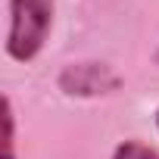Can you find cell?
I'll return each mask as SVG.
<instances>
[{
	"label": "cell",
	"instance_id": "6da1fadb",
	"mask_svg": "<svg viewBox=\"0 0 159 159\" xmlns=\"http://www.w3.org/2000/svg\"><path fill=\"white\" fill-rule=\"evenodd\" d=\"M53 25V0H10V31L7 53L28 62L41 53Z\"/></svg>",
	"mask_w": 159,
	"mask_h": 159
},
{
	"label": "cell",
	"instance_id": "7a4b0ae2",
	"mask_svg": "<svg viewBox=\"0 0 159 159\" xmlns=\"http://www.w3.org/2000/svg\"><path fill=\"white\" fill-rule=\"evenodd\" d=\"M122 88V75L106 62H72L59 72V91L69 97H103Z\"/></svg>",
	"mask_w": 159,
	"mask_h": 159
},
{
	"label": "cell",
	"instance_id": "3957f363",
	"mask_svg": "<svg viewBox=\"0 0 159 159\" xmlns=\"http://www.w3.org/2000/svg\"><path fill=\"white\" fill-rule=\"evenodd\" d=\"M3 159H16V112L10 97H3Z\"/></svg>",
	"mask_w": 159,
	"mask_h": 159
},
{
	"label": "cell",
	"instance_id": "277c9868",
	"mask_svg": "<svg viewBox=\"0 0 159 159\" xmlns=\"http://www.w3.org/2000/svg\"><path fill=\"white\" fill-rule=\"evenodd\" d=\"M112 159H159V153H156L153 147L140 143V140H125V143L116 147Z\"/></svg>",
	"mask_w": 159,
	"mask_h": 159
},
{
	"label": "cell",
	"instance_id": "5b68a950",
	"mask_svg": "<svg viewBox=\"0 0 159 159\" xmlns=\"http://www.w3.org/2000/svg\"><path fill=\"white\" fill-rule=\"evenodd\" d=\"M156 62H159V50H156Z\"/></svg>",
	"mask_w": 159,
	"mask_h": 159
},
{
	"label": "cell",
	"instance_id": "8992f818",
	"mask_svg": "<svg viewBox=\"0 0 159 159\" xmlns=\"http://www.w3.org/2000/svg\"><path fill=\"white\" fill-rule=\"evenodd\" d=\"M156 125H159V112H156Z\"/></svg>",
	"mask_w": 159,
	"mask_h": 159
}]
</instances>
